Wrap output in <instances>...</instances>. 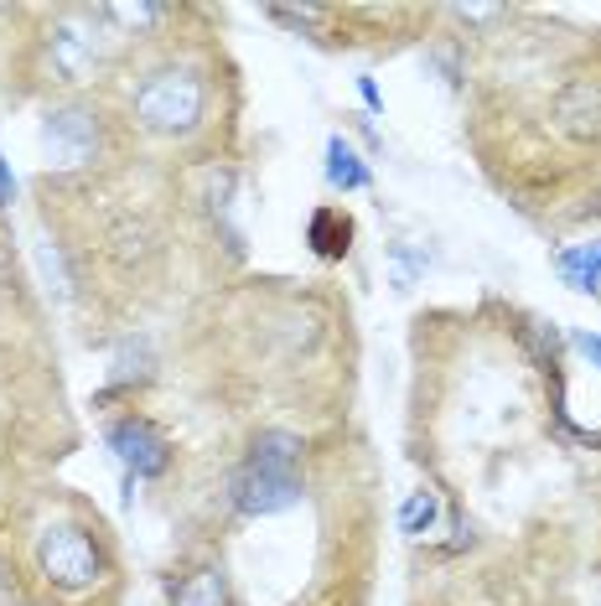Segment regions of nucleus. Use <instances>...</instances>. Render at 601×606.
I'll return each instance as SVG.
<instances>
[{
  "mask_svg": "<svg viewBox=\"0 0 601 606\" xmlns=\"http://www.w3.org/2000/svg\"><path fill=\"white\" fill-rule=\"evenodd\" d=\"M202 115V83L198 73L187 68H166V73H151L135 94V119L145 130H161V136H181L192 130Z\"/></svg>",
  "mask_w": 601,
  "mask_h": 606,
  "instance_id": "nucleus-1",
  "label": "nucleus"
},
{
  "mask_svg": "<svg viewBox=\"0 0 601 606\" xmlns=\"http://www.w3.org/2000/svg\"><path fill=\"white\" fill-rule=\"evenodd\" d=\"M37 566L42 575L52 581V586L62 591H89L94 581H99V549H94V539L83 534L79 524H58V528H47L37 539Z\"/></svg>",
  "mask_w": 601,
  "mask_h": 606,
  "instance_id": "nucleus-2",
  "label": "nucleus"
},
{
  "mask_svg": "<svg viewBox=\"0 0 601 606\" xmlns=\"http://www.w3.org/2000/svg\"><path fill=\"white\" fill-rule=\"evenodd\" d=\"M300 477L296 471H270V467H244L234 477V509L249 513V518H264V513H281L291 503H300Z\"/></svg>",
  "mask_w": 601,
  "mask_h": 606,
  "instance_id": "nucleus-3",
  "label": "nucleus"
},
{
  "mask_svg": "<svg viewBox=\"0 0 601 606\" xmlns=\"http://www.w3.org/2000/svg\"><path fill=\"white\" fill-rule=\"evenodd\" d=\"M42 145H47V156L58 161V166H83V161L94 156V115H83V109L47 115Z\"/></svg>",
  "mask_w": 601,
  "mask_h": 606,
  "instance_id": "nucleus-4",
  "label": "nucleus"
},
{
  "mask_svg": "<svg viewBox=\"0 0 601 606\" xmlns=\"http://www.w3.org/2000/svg\"><path fill=\"white\" fill-rule=\"evenodd\" d=\"M109 446H115V456H120L135 477L166 471V441H161L156 426H145V420H120V426L109 431Z\"/></svg>",
  "mask_w": 601,
  "mask_h": 606,
  "instance_id": "nucleus-5",
  "label": "nucleus"
},
{
  "mask_svg": "<svg viewBox=\"0 0 601 606\" xmlns=\"http://www.w3.org/2000/svg\"><path fill=\"white\" fill-rule=\"evenodd\" d=\"M94 58H99V47L89 42V32H79V26H62L58 37H52V62H58V73L68 83H79L89 68H94Z\"/></svg>",
  "mask_w": 601,
  "mask_h": 606,
  "instance_id": "nucleus-6",
  "label": "nucleus"
},
{
  "mask_svg": "<svg viewBox=\"0 0 601 606\" xmlns=\"http://www.w3.org/2000/svg\"><path fill=\"white\" fill-rule=\"evenodd\" d=\"M561 280L570 291H601V244H576V249H565Z\"/></svg>",
  "mask_w": 601,
  "mask_h": 606,
  "instance_id": "nucleus-7",
  "label": "nucleus"
},
{
  "mask_svg": "<svg viewBox=\"0 0 601 606\" xmlns=\"http://www.w3.org/2000/svg\"><path fill=\"white\" fill-rule=\"evenodd\" d=\"M249 467H270V471H296L300 467V441L285 431H264L249 451Z\"/></svg>",
  "mask_w": 601,
  "mask_h": 606,
  "instance_id": "nucleus-8",
  "label": "nucleus"
},
{
  "mask_svg": "<svg viewBox=\"0 0 601 606\" xmlns=\"http://www.w3.org/2000/svg\"><path fill=\"white\" fill-rule=\"evenodd\" d=\"M327 182H332L338 193H358V187H368V172H363V161L353 156L347 140H327Z\"/></svg>",
  "mask_w": 601,
  "mask_h": 606,
  "instance_id": "nucleus-9",
  "label": "nucleus"
},
{
  "mask_svg": "<svg viewBox=\"0 0 601 606\" xmlns=\"http://www.w3.org/2000/svg\"><path fill=\"white\" fill-rule=\"evenodd\" d=\"M347 218L342 213H332V208H321L317 218H311V249L317 255H327V259H338V255H347Z\"/></svg>",
  "mask_w": 601,
  "mask_h": 606,
  "instance_id": "nucleus-10",
  "label": "nucleus"
},
{
  "mask_svg": "<svg viewBox=\"0 0 601 606\" xmlns=\"http://www.w3.org/2000/svg\"><path fill=\"white\" fill-rule=\"evenodd\" d=\"M181 606H228L219 570H198V575H192V581L181 586Z\"/></svg>",
  "mask_w": 601,
  "mask_h": 606,
  "instance_id": "nucleus-11",
  "label": "nucleus"
},
{
  "mask_svg": "<svg viewBox=\"0 0 601 606\" xmlns=\"http://www.w3.org/2000/svg\"><path fill=\"white\" fill-rule=\"evenodd\" d=\"M436 513H441V503H436V492H415L410 503L400 509V528L415 539V534H425V528L436 524Z\"/></svg>",
  "mask_w": 601,
  "mask_h": 606,
  "instance_id": "nucleus-12",
  "label": "nucleus"
},
{
  "mask_svg": "<svg viewBox=\"0 0 601 606\" xmlns=\"http://www.w3.org/2000/svg\"><path fill=\"white\" fill-rule=\"evenodd\" d=\"M104 16H115V21H135V26H145V21H161V5H109Z\"/></svg>",
  "mask_w": 601,
  "mask_h": 606,
  "instance_id": "nucleus-13",
  "label": "nucleus"
},
{
  "mask_svg": "<svg viewBox=\"0 0 601 606\" xmlns=\"http://www.w3.org/2000/svg\"><path fill=\"white\" fill-rule=\"evenodd\" d=\"M576 348H581L586 358H591V363L601 369V337H597V333H576Z\"/></svg>",
  "mask_w": 601,
  "mask_h": 606,
  "instance_id": "nucleus-14",
  "label": "nucleus"
},
{
  "mask_svg": "<svg viewBox=\"0 0 601 606\" xmlns=\"http://www.w3.org/2000/svg\"><path fill=\"white\" fill-rule=\"evenodd\" d=\"M11 193H16V182H11V172H5V161H0V208L11 202Z\"/></svg>",
  "mask_w": 601,
  "mask_h": 606,
  "instance_id": "nucleus-15",
  "label": "nucleus"
}]
</instances>
